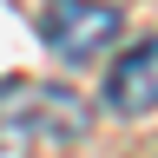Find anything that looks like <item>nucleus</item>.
<instances>
[{
	"label": "nucleus",
	"mask_w": 158,
	"mask_h": 158,
	"mask_svg": "<svg viewBox=\"0 0 158 158\" xmlns=\"http://www.w3.org/2000/svg\"><path fill=\"white\" fill-rule=\"evenodd\" d=\"M118 27H125V13L106 7V0H53L46 13H40V40L66 59V66H86L92 53H106Z\"/></svg>",
	"instance_id": "nucleus-1"
},
{
	"label": "nucleus",
	"mask_w": 158,
	"mask_h": 158,
	"mask_svg": "<svg viewBox=\"0 0 158 158\" xmlns=\"http://www.w3.org/2000/svg\"><path fill=\"white\" fill-rule=\"evenodd\" d=\"M92 112L66 86H0V132H46V138H79Z\"/></svg>",
	"instance_id": "nucleus-2"
},
{
	"label": "nucleus",
	"mask_w": 158,
	"mask_h": 158,
	"mask_svg": "<svg viewBox=\"0 0 158 158\" xmlns=\"http://www.w3.org/2000/svg\"><path fill=\"white\" fill-rule=\"evenodd\" d=\"M106 106H112L118 118L158 112V40H138V46L106 73Z\"/></svg>",
	"instance_id": "nucleus-3"
}]
</instances>
